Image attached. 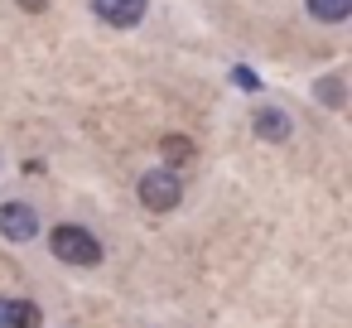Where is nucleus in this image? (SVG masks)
<instances>
[{
    "label": "nucleus",
    "instance_id": "obj_2",
    "mask_svg": "<svg viewBox=\"0 0 352 328\" xmlns=\"http://www.w3.org/2000/svg\"><path fill=\"white\" fill-rule=\"evenodd\" d=\"M179 198H184V184H179L174 169L160 164V169H145V174H140V203H145L150 212H174Z\"/></svg>",
    "mask_w": 352,
    "mask_h": 328
},
{
    "label": "nucleus",
    "instance_id": "obj_7",
    "mask_svg": "<svg viewBox=\"0 0 352 328\" xmlns=\"http://www.w3.org/2000/svg\"><path fill=\"white\" fill-rule=\"evenodd\" d=\"M160 155H164V169H179V164H188V160L198 155V145H193L188 135H164V140H160Z\"/></svg>",
    "mask_w": 352,
    "mask_h": 328
},
{
    "label": "nucleus",
    "instance_id": "obj_8",
    "mask_svg": "<svg viewBox=\"0 0 352 328\" xmlns=\"http://www.w3.org/2000/svg\"><path fill=\"white\" fill-rule=\"evenodd\" d=\"M304 6H309V15L323 20V25H342V20L352 15V0H304Z\"/></svg>",
    "mask_w": 352,
    "mask_h": 328
},
{
    "label": "nucleus",
    "instance_id": "obj_10",
    "mask_svg": "<svg viewBox=\"0 0 352 328\" xmlns=\"http://www.w3.org/2000/svg\"><path fill=\"white\" fill-rule=\"evenodd\" d=\"M232 78H236V87H246V92H256V87H261V78H256L251 68H232Z\"/></svg>",
    "mask_w": 352,
    "mask_h": 328
},
{
    "label": "nucleus",
    "instance_id": "obj_1",
    "mask_svg": "<svg viewBox=\"0 0 352 328\" xmlns=\"http://www.w3.org/2000/svg\"><path fill=\"white\" fill-rule=\"evenodd\" d=\"M49 251L63 261V265H78V270H92V265H102V241L87 232V227H78V222H58V227H49Z\"/></svg>",
    "mask_w": 352,
    "mask_h": 328
},
{
    "label": "nucleus",
    "instance_id": "obj_3",
    "mask_svg": "<svg viewBox=\"0 0 352 328\" xmlns=\"http://www.w3.org/2000/svg\"><path fill=\"white\" fill-rule=\"evenodd\" d=\"M0 237L6 241H34L39 237V212L30 203H0Z\"/></svg>",
    "mask_w": 352,
    "mask_h": 328
},
{
    "label": "nucleus",
    "instance_id": "obj_6",
    "mask_svg": "<svg viewBox=\"0 0 352 328\" xmlns=\"http://www.w3.org/2000/svg\"><path fill=\"white\" fill-rule=\"evenodd\" d=\"M44 309L34 299H0V328H39Z\"/></svg>",
    "mask_w": 352,
    "mask_h": 328
},
{
    "label": "nucleus",
    "instance_id": "obj_9",
    "mask_svg": "<svg viewBox=\"0 0 352 328\" xmlns=\"http://www.w3.org/2000/svg\"><path fill=\"white\" fill-rule=\"evenodd\" d=\"M318 97H323L328 107H338V102H342V83H338V73H333V78H323V87H318Z\"/></svg>",
    "mask_w": 352,
    "mask_h": 328
},
{
    "label": "nucleus",
    "instance_id": "obj_5",
    "mask_svg": "<svg viewBox=\"0 0 352 328\" xmlns=\"http://www.w3.org/2000/svg\"><path fill=\"white\" fill-rule=\"evenodd\" d=\"M251 131H256V140H265V145H280V140H289V111H280V107H256L251 111Z\"/></svg>",
    "mask_w": 352,
    "mask_h": 328
},
{
    "label": "nucleus",
    "instance_id": "obj_4",
    "mask_svg": "<svg viewBox=\"0 0 352 328\" xmlns=\"http://www.w3.org/2000/svg\"><path fill=\"white\" fill-rule=\"evenodd\" d=\"M92 10L111 30H135L145 20V0H92Z\"/></svg>",
    "mask_w": 352,
    "mask_h": 328
},
{
    "label": "nucleus",
    "instance_id": "obj_11",
    "mask_svg": "<svg viewBox=\"0 0 352 328\" xmlns=\"http://www.w3.org/2000/svg\"><path fill=\"white\" fill-rule=\"evenodd\" d=\"M20 6H25V10H30V15H39V10H44V6H49V0H20Z\"/></svg>",
    "mask_w": 352,
    "mask_h": 328
}]
</instances>
